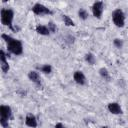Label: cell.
<instances>
[{
    "label": "cell",
    "mask_w": 128,
    "mask_h": 128,
    "mask_svg": "<svg viewBox=\"0 0 128 128\" xmlns=\"http://www.w3.org/2000/svg\"><path fill=\"white\" fill-rule=\"evenodd\" d=\"M2 37H3V38L5 39V41L7 42V44H8V49H9L12 53H14V54H16V55H19V54L22 53L23 48H22V44H21V42H20L19 40H16V39H14V38H12V37H10V36H8V35H5V34H3Z\"/></svg>",
    "instance_id": "cell-1"
},
{
    "label": "cell",
    "mask_w": 128,
    "mask_h": 128,
    "mask_svg": "<svg viewBox=\"0 0 128 128\" xmlns=\"http://www.w3.org/2000/svg\"><path fill=\"white\" fill-rule=\"evenodd\" d=\"M13 20V11L10 9H2L1 10V22L3 25L12 27Z\"/></svg>",
    "instance_id": "cell-2"
},
{
    "label": "cell",
    "mask_w": 128,
    "mask_h": 128,
    "mask_svg": "<svg viewBox=\"0 0 128 128\" xmlns=\"http://www.w3.org/2000/svg\"><path fill=\"white\" fill-rule=\"evenodd\" d=\"M112 18H113V22L117 27H123L124 26V14L122 12V10L117 9L113 12L112 14Z\"/></svg>",
    "instance_id": "cell-3"
},
{
    "label": "cell",
    "mask_w": 128,
    "mask_h": 128,
    "mask_svg": "<svg viewBox=\"0 0 128 128\" xmlns=\"http://www.w3.org/2000/svg\"><path fill=\"white\" fill-rule=\"evenodd\" d=\"M92 11H93V15L97 18H101V15H102V12H103V3L98 1V2H95L92 6Z\"/></svg>",
    "instance_id": "cell-4"
},
{
    "label": "cell",
    "mask_w": 128,
    "mask_h": 128,
    "mask_svg": "<svg viewBox=\"0 0 128 128\" xmlns=\"http://www.w3.org/2000/svg\"><path fill=\"white\" fill-rule=\"evenodd\" d=\"M33 12L35 13V14H38V15H42V14H49V13H51L50 12V10L48 9V8H46L44 5H42V4H40V3H37V4H35L34 6H33Z\"/></svg>",
    "instance_id": "cell-5"
},
{
    "label": "cell",
    "mask_w": 128,
    "mask_h": 128,
    "mask_svg": "<svg viewBox=\"0 0 128 128\" xmlns=\"http://www.w3.org/2000/svg\"><path fill=\"white\" fill-rule=\"evenodd\" d=\"M0 114H1V118H5V119H8L11 117V109L9 106H4L2 105L0 107Z\"/></svg>",
    "instance_id": "cell-6"
},
{
    "label": "cell",
    "mask_w": 128,
    "mask_h": 128,
    "mask_svg": "<svg viewBox=\"0 0 128 128\" xmlns=\"http://www.w3.org/2000/svg\"><path fill=\"white\" fill-rule=\"evenodd\" d=\"M0 60H1V68H2V71L4 73H6L9 70V65L6 62V56H5V53H4L3 50L0 52Z\"/></svg>",
    "instance_id": "cell-7"
},
{
    "label": "cell",
    "mask_w": 128,
    "mask_h": 128,
    "mask_svg": "<svg viewBox=\"0 0 128 128\" xmlns=\"http://www.w3.org/2000/svg\"><path fill=\"white\" fill-rule=\"evenodd\" d=\"M74 80L78 83V84H81L83 85L85 83V76L84 74L81 72V71H76L74 73Z\"/></svg>",
    "instance_id": "cell-8"
},
{
    "label": "cell",
    "mask_w": 128,
    "mask_h": 128,
    "mask_svg": "<svg viewBox=\"0 0 128 128\" xmlns=\"http://www.w3.org/2000/svg\"><path fill=\"white\" fill-rule=\"evenodd\" d=\"M108 109L111 113L113 114H120L122 113V110H121V107L117 104V103H110L108 105Z\"/></svg>",
    "instance_id": "cell-9"
},
{
    "label": "cell",
    "mask_w": 128,
    "mask_h": 128,
    "mask_svg": "<svg viewBox=\"0 0 128 128\" xmlns=\"http://www.w3.org/2000/svg\"><path fill=\"white\" fill-rule=\"evenodd\" d=\"M26 125H28L29 127H36L37 126V121L36 118L32 115V114H28L26 117Z\"/></svg>",
    "instance_id": "cell-10"
},
{
    "label": "cell",
    "mask_w": 128,
    "mask_h": 128,
    "mask_svg": "<svg viewBox=\"0 0 128 128\" xmlns=\"http://www.w3.org/2000/svg\"><path fill=\"white\" fill-rule=\"evenodd\" d=\"M36 31L39 33V34H42V35H48L50 30L46 27V26H43V25H38L36 27Z\"/></svg>",
    "instance_id": "cell-11"
},
{
    "label": "cell",
    "mask_w": 128,
    "mask_h": 128,
    "mask_svg": "<svg viewBox=\"0 0 128 128\" xmlns=\"http://www.w3.org/2000/svg\"><path fill=\"white\" fill-rule=\"evenodd\" d=\"M28 76H29L30 80H32L33 82L40 83V77H39V75H38L37 72H35V71H31V72H29Z\"/></svg>",
    "instance_id": "cell-12"
},
{
    "label": "cell",
    "mask_w": 128,
    "mask_h": 128,
    "mask_svg": "<svg viewBox=\"0 0 128 128\" xmlns=\"http://www.w3.org/2000/svg\"><path fill=\"white\" fill-rule=\"evenodd\" d=\"M78 15H79V17H80L81 19H83V20H85V19L88 17V13H87V11L84 10V9H80V10L78 11Z\"/></svg>",
    "instance_id": "cell-13"
},
{
    "label": "cell",
    "mask_w": 128,
    "mask_h": 128,
    "mask_svg": "<svg viewBox=\"0 0 128 128\" xmlns=\"http://www.w3.org/2000/svg\"><path fill=\"white\" fill-rule=\"evenodd\" d=\"M63 19H64V22H65L66 25H68V26H73L74 25V22L72 21V19H70L67 15H63Z\"/></svg>",
    "instance_id": "cell-14"
},
{
    "label": "cell",
    "mask_w": 128,
    "mask_h": 128,
    "mask_svg": "<svg viewBox=\"0 0 128 128\" xmlns=\"http://www.w3.org/2000/svg\"><path fill=\"white\" fill-rule=\"evenodd\" d=\"M86 61L89 63V64H94V62H95V57L93 56V54H87L86 55Z\"/></svg>",
    "instance_id": "cell-15"
},
{
    "label": "cell",
    "mask_w": 128,
    "mask_h": 128,
    "mask_svg": "<svg viewBox=\"0 0 128 128\" xmlns=\"http://www.w3.org/2000/svg\"><path fill=\"white\" fill-rule=\"evenodd\" d=\"M41 70H42V72H44V73H50L51 72V66L50 65H44V66H42V68H41Z\"/></svg>",
    "instance_id": "cell-16"
},
{
    "label": "cell",
    "mask_w": 128,
    "mask_h": 128,
    "mask_svg": "<svg viewBox=\"0 0 128 128\" xmlns=\"http://www.w3.org/2000/svg\"><path fill=\"white\" fill-rule=\"evenodd\" d=\"M100 74L103 76V77H105V78H109V75H108V71L105 69V68H101L100 69Z\"/></svg>",
    "instance_id": "cell-17"
},
{
    "label": "cell",
    "mask_w": 128,
    "mask_h": 128,
    "mask_svg": "<svg viewBox=\"0 0 128 128\" xmlns=\"http://www.w3.org/2000/svg\"><path fill=\"white\" fill-rule=\"evenodd\" d=\"M114 45H115L117 48H121L122 45H123V42H122L120 39H115V40H114Z\"/></svg>",
    "instance_id": "cell-18"
},
{
    "label": "cell",
    "mask_w": 128,
    "mask_h": 128,
    "mask_svg": "<svg viewBox=\"0 0 128 128\" xmlns=\"http://www.w3.org/2000/svg\"><path fill=\"white\" fill-rule=\"evenodd\" d=\"M0 123H1V125H2L4 128H8V122H7V119H5V118H1V119H0Z\"/></svg>",
    "instance_id": "cell-19"
},
{
    "label": "cell",
    "mask_w": 128,
    "mask_h": 128,
    "mask_svg": "<svg viewBox=\"0 0 128 128\" xmlns=\"http://www.w3.org/2000/svg\"><path fill=\"white\" fill-rule=\"evenodd\" d=\"M48 29H49L51 32H55V31H56V27H55V25H54L52 22H50V23L48 24Z\"/></svg>",
    "instance_id": "cell-20"
},
{
    "label": "cell",
    "mask_w": 128,
    "mask_h": 128,
    "mask_svg": "<svg viewBox=\"0 0 128 128\" xmlns=\"http://www.w3.org/2000/svg\"><path fill=\"white\" fill-rule=\"evenodd\" d=\"M55 128H64V126H63V125H62L61 123H58V124H56Z\"/></svg>",
    "instance_id": "cell-21"
}]
</instances>
